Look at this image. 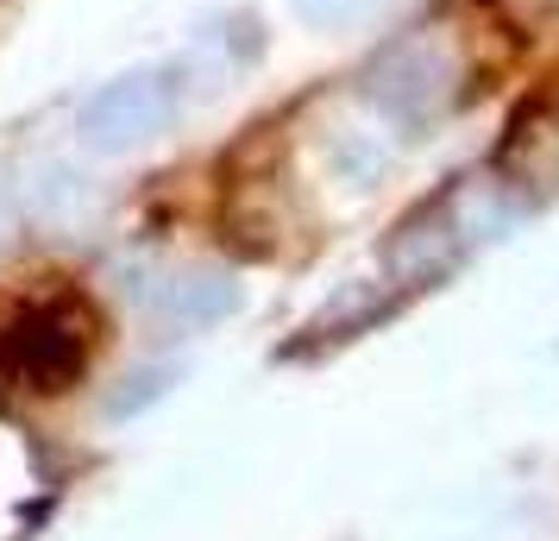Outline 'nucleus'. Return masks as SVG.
Returning <instances> with one entry per match:
<instances>
[{
    "label": "nucleus",
    "instance_id": "nucleus-3",
    "mask_svg": "<svg viewBox=\"0 0 559 541\" xmlns=\"http://www.w3.org/2000/svg\"><path fill=\"white\" fill-rule=\"evenodd\" d=\"M182 107H189V63H139L107 77L76 107V139L95 157H127L164 139L182 120Z\"/></svg>",
    "mask_w": 559,
    "mask_h": 541
},
{
    "label": "nucleus",
    "instance_id": "nucleus-7",
    "mask_svg": "<svg viewBox=\"0 0 559 541\" xmlns=\"http://www.w3.org/2000/svg\"><path fill=\"white\" fill-rule=\"evenodd\" d=\"M289 7H296V20H308V26L340 32V26H353V20H371L390 0H289Z\"/></svg>",
    "mask_w": 559,
    "mask_h": 541
},
{
    "label": "nucleus",
    "instance_id": "nucleus-1",
    "mask_svg": "<svg viewBox=\"0 0 559 541\" xmlns=\"http://www.w3.org/2000/svg\"><path fill=\"white\" fill-rule=\"evenodd\" d=\"M358 82H365V102L396 132H428L465 95V51L447 26H415L378 45Z\"/></svg>",
    "mask_w": 559,
    "mask_h": 541
},
{
    "label": "nucleus",
    "instance_id": "nucleus-4",
    "mask_svg": "<svg viewBox=\"0 0 559 541\" xmlns=\"http://www.w3.org/2000/svg\"><path fill=\"white\" fill-rule=\"evenodd\" d=\"M88 365V328L63 303H38L7 328V372L26 390H63Z\"/></svg>",
    "mask_w": 559,
    "mask_h": 541
},
{
    "label": "nucleus",
    "instance_id": "nucleus-6",
    "mask_svg": "<svg viewBox=\"0 0 559 541\" xmlns=\"http://www.w3.org/2000/svg\"><path fill=\"white\" fill-rule=\"evenodd\" d=\"M20 189V214L26 221H38V227L51 233H76L95 221V183L82 177L76 164H57V157H45V164H32L26 183H13Z\"/></svg>",
    "mask_w": 559,
    "mask_h": 541
},
{
    "label": "nucleus",
    "instance_id": "nucleus-2",
    "mask_svg": "<svg viewBox=\"0 0 559 541\" xmlns=\"http://www.w3.org/2000/svg\"><path fill=\"white\" fill-rule=\"evenodd\" d=\"M522 214H528V202H522L515 177H465L447 196H433L415 221H403L396 246H390V264H408L415 278H433L453 258H465L472 246L509 233Z\"/></svg>",
    "mask_w": 559,
    "mask_h": 541
},
{
    "label": "nucleus",
    "instance_id": "nucleus-5",
    "mask_svg": "<svg viewBox=\"0 0 559 541\" xmlns=\"http://www.w3.org/2000/svg\"><path fill=\"white\" fill-rule=\"evenodd\" d=\"M233 309H239V284H233L221 264H177V271L152 278V290H145V321L170 340L207 334Z\"/></svg>",
    "mask_w": 559,
    "mask_h": 541
},
{
    "label": "nucleus",
    "instance_id": "nucleus-8",
    "mask_svg": "<svg viewBox=\"0 0 559 541\" xmlns=\"http://www.w3.org/2000/svg\"><path fill=\"white\" fill-rule=\"evenodd\" d=\"M13 227H20V189H13V183H0V252H7Z\"/></svg>",
    "mask_w": 559,
    "mask_h": 541
}]
</instances>
